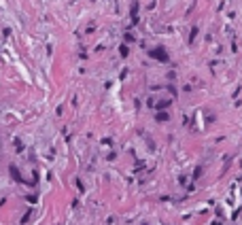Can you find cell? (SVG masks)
Wrapping results in <instances>:
<instances>
[{
    "label": "cell",
    "instance_id": "1",
    "mask_svg": "<svg viewBox=\"0 0 242 225\" xmlns=\"http://www.w3.org/2000/svg\"><path fill=\"white\" fill-rule=\"evenodd\" d=\"M9 172H11V176H13V180H17V183H21V174H19V170L15 166H11L9 168Z\"/></svg>",
    "mask_w": 242,
    "mask_h": 225
}]
</instances>
